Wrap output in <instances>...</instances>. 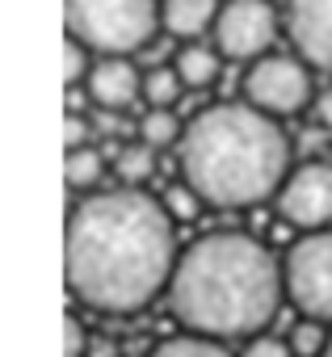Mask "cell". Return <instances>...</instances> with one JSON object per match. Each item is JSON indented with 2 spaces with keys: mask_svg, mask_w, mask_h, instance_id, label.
Here are the masks:
<instances>
[{
  "mask_svg": "<svg viewBox=\"0 0 332 357\" xmlns=\"http://www.w3.org/2000/svg\"><path fill=\"white\" fill-rule=\"evenodd\" d=\"M177 261V219L164 198L139 185L93 190L68 219V286L93 311L130 315L151 307L169 290Z\"/></svg>",
  "mask_w": 332,
  "mask_h": 357,
  "instance_id": "obj_1",
  "label": "cell"
},
{
  "mask_svg": "<svg viewBox=\"0 0 332 357\" xmlns=\"http://www.w3.org/2000/svg\"><path fill=\"white\" fill-rule=\"evenodd\" d=\"M286 298L282 261L244 231H211L181 248L169 282V307L181 328L244 340L265 332Z\"/></svg>",
  "mask_w": 332,
  "mask_h": 357,
  "instance_id": "obj_2",
  "label": "cell"
},
{
  "mask_svg": "<svg viewBox=\"0 0 332 357\" xmlns=\"http://www.w3.org/2000/svg\"><path fill=\"white\" fill-rule=\"evenodd\" d=\"M181 176L206 198V206L240 211L278 198L290 176V139L273 114L248 101L206 105L186 122L177 147Z\"/></svg>",
  "mask_w": 332,
  "mask_h": 357,
  "instance_id": "obj_3",
  "label": "cell"
},
{
  "mask_svg": "<svg viewBox=\"0 0 332 357\" xmlns=\"http://www.w3.org/2000/svg\"><path fill=\"white\" fill-rule=\"evenodd\" d=\"M68 34L93 55H130L160 30V0H63Z\"/></svg>",
  "mask_w": 332,
  "mask_h": 357,
  "instance_id": "obj_4",
  "label": "cell"
},
{
  "mask_svg": "<svg viewBox=\"0 0 332 357\" xmlns=\"http://www.w3.org/2000/svg\"><path fill=\"white\" fill-rule=\"evenodd\" d=\"M311 63L303 55H261L248 63L244 72V101L273 114V118H290L311 109L315 101V80H311Z\"/></svg>",
  "mask_w": 332,
  "mask_h": 357,
  "instance_id": "obj_5",
  "label": "cell"
},
{
  "mask_svg": "<svg viewBox=\"0 0 332 357\" xmlns=\"http://www.w3.org/2000/svg\"><path fill=\"white\" fill-rule=\"evenodd\" d=\"M286 298L315 319L332 324V227L303 231L282 257Z\"/></svg>",
  "mask_w": 332,
  "mask_h": 357,
  "instance_id": "obj_6",
  "label": "cell"
},
{
  "mask_svg": "<svg viewBox=\"0 0 332 357\" xmlns=\"http://www.w3.org/2000/svg\"><path fill=\"white\" fill-rule=\"evenodd\" d=\"M278 26L282 22L269 0H223V13L215 22V47L236 63H252L269 55Z\"/></svg>",
  "mask_w": 332,
  "mask_h": 357,
  "instance_id": "obj_7",
  "label": "cell"
},
{
  "mask_svg": "<svg viewBox=\"0 0 332 357\" xmlns=\"http://www.w3.org/2000/svg\"><path fill=\"white\" fill-rule=\"evenodd\" d=\"M278 215L294 231H324L332 227V164L307 160L290 168V176L278 190Z\"/></svg>",
  "mask_w": 332,
  "mask_h": 357,
  "instance_id": "obj_8",
  "label": "cell"
},
{
  "mask_svg": "<svg viewBox=\"0 0 332 357\" xmlns=\"http://www.w3.org/2000/svg\"><path fill=\"white\" fill-rule=\"evenodd\" d=\"M286 38L315 72H332V0H286Z\"/></svg>",
  "mask_w": 332,
  "mask_h": 357,
  "instance_id": "obj_9",
  "label": "cell"
},
{
  "mask_svg": "<svg viewBox=\"0 0 332 357\" xmlns=\"http://www.w3.org/2000/svg\"><path fill=\"white\" fill-rule=\"evenodd\" d=\"M84 93L97 109H126L135 97H143V72L130 63V55H97L89 80H84Z\"/></svg>",
  "mask_w": 332,
  "mask_h": 357,
  "instance_id": "obj_10",
  "label": "cell"
},
{
  "mask_svg": "<svg viewBox=\"0 0 332 357\" xmlns=\"http://www.w3.org/2000/svg\"><path fill=\"white\" fill-rule=\"evenodd\" d=\"M219 13H223V0H160V30L194 43L202 34H215Z\"/></svg>",
  "mask_w": 332,
  "mask_h": 357,
  "instance_id": "obj_11",
  "label": "cell"
},
{
  "mask_svg": "<svg viewBox=\"0 0 332 357\" xmlns=\"http://www.w3.org/2000/svg\"><path fill=\"white\" fill-rule=\"evenodd\" d=\"M223 51L215 47V43H190V47H181L177 51V59H173V68L181 72V80H186V89H211L219 76H223Z\"/></svg>",
  "mask_w": 332,
  "mask_h": 357,
  "instance_id": "obj_12",
  "label": "cell"
},
{
  "mask_svg": "<svg viewBox=\"0 0 332 357\" xmlns=\"http://www.w3.org/2000/svg\"><path fill=\"white\" fill-rule=\"evenodd\" d=\"M156 151H160V147H151V143H143V139H139V143H122V147L114 151L110 168H114V176H118L122 185H139V190H143L151 176H156V164H160Z\"/></svg>",
  "mask_w": 332,
  "mask_h": 357,
  "instance_id": "obj_13",
  "label": "cell"
},
{
  "mask_svg": "<svg viewBox=\"0 0 332 357\" xmlns=\"http://www.w3.org/2000/svg\"><path fill=\"white\" fill-rule=\"evenodd\" d=\"M105 155L97 147H72L68 151V164H63V176H68V190L76 194H93L101 190V176H105Z\"/></svg>",
  "mask_w": 332,
  "mask_h": 357,
  "instance_id": "obj_14",
  "label": "cell"
},
{
  "mask_svg": "<svg viewBox=\"0 0 332 357\" xmlns=\"http://www.w3.org/2000/svg\"><path fill=\"white\" fill-rule=\"evenodd\" d=\"M190 89H186V80H181V72L169 63V68H151V72H143V101L151 105V109H177V101L186 97Z\"/></svg>",
  "mask_w": 332,
  "mask_h": 357,
  "instance_id": "obj_15",
  "label": "cell"
},
{
  "mask_svg": "<svg viewBox=\"0 0 332 357\" xmlns=\"http://www.w3.org/2000/svg\"><path fill=\"white\" fill-rule=\"evenodd\" d=\"M139 139L151 147H181L186 139V122L177 118V109H151L139 118Z\"/></svg>",
  "mask_w": 332,
  "mask_h": 357,
  "instance_id": "obj_16",
  "label": "cell"
},
{
  "mask_svg": "<svg viewBox=\"0 0 332 357\" xmlns=\"http://www.w3.org/2000/svg\"><path fill=\"white\" fill-rule=\"evenodd\" d=\"M147 357H232L223 349V340L215 336H202V332H181V336H169V340H160Z\"/></svg>",
  "mask_w": 332,
  "mask_h": 357,
  "instance_id": "obj_17",
  "label": "cell"
},
{
  "mask_svg": "<svg viewBox=\"0 0 332 357\" xmlns=\"http://www.w3.org/2000/svg\"><path fill=\"white\" fill-rule=\"evenodd\" d=\"M290 349L299 353V357H324L328 353V344H332V328H328V319H315V315H303L294 328H290Z\"/></svg>",
  "mask_w": 332,
  "mask_h": 357,
  "instance_id": "obj_18",
  "label": "cell"
},
{
  "mask_svg": "<svg viewBox=\"0 0 332 357\" xmlns=\"http://www.w3.org/2000/svg\"><path fill=\"white\" fill-rule=\"evenodd\" d=\"M93 63H97V55H93L80 38L68 34V43H63V84H68V89H84Z\"/></svg>",
  "mask_w": 332,
  "mask_h": 357,
  "instance_id": "obj_19",
  "label": "cell"
},
{
  "mask_svg": "<svg viewBox=\"0 0 332 357\" xmlns=\"http://www.w3.org/2000/svg\"><path fill=\"white\" fill-rule=\"evenodd\" d=\"M164 206H169V215L177 219V223H194L198 215H202V206H206V198L186 181V176H181V181L177 185H169V194H164Z\"/></svg>",
  "mask_w": 332,
  "mask_h": 357,
  "instance_id": "obj_20",
  "label": "cell"
},
{
  "mask_svg": "<svg viewBox=\"0 0 332 357\" xmlns=\"http://www.w3.org/2000/svg\"><path fill=\"white\" fill-rule=\"evenodd\" d=\"M93 353V332L84 324V315L68 311L63 315V357H89Z\"/></svg>",
  "mask_w": 332,
  "mask_h": 357,
  "instance_id": "obj_21",
  "label": "cell"
},
{
  "mask_svg": "<svg viewBox=\"0 0 332 357\" xmlns=\"http://www.w3.org/2000/svg\"><path fill=\"white\" fill-rule=\"evenodd\" d=\"M240 357H299L290 349L286 336H269V332H257V336H244V349Z\"/></svg>",
  "mask_w": 332,
  "mask_h": 357,
  "instance_id": "obj_22",
  "label": "cell"
},
{
  "mask_svg": "<svg viewBox=\"0 0 332 357\" xmlns=\"http://www.w3.org/2000/svg\"><path fill=\"white\" fill-rule=\"evenodd\" d=\"M84 139H89V122H84V114H68V126H63V143H68V151H72V147H89Z\"/></svg>",
  "mask_w": 332,
  "mask_h": 357,
  "instance_id": "obj_23",
  "label": "cell"
},
{
  "mask_svg": "<svg viewBox=\"0 0 332 357\" xmlns=\"http://www.w3.org/2000/svg\"><path fill=\"white\" fill-rule=\"evenodd\" d=\"M311 114H315V122H319L324 130H332V89L315 93V101H311Z\"/></svg>",
  "mask_w": 332,
  "mask_h": 357,
  "instance_id": "obj_24",
  "label": "cell"
},
{
  "mask_svg": "<svg viewBox=\"0 0 332 357\" xmlns=\"http://www.w3.org/2000/svg\"><path fill=\"white\" fill-rule=\"evenodd\" d=\"M324 357H332V344H328V353H324Z\"/></svg>",
  "mask_w": 332,
  "mask_h": 357,
  "instance_id": "obj_25",
  "label": "cell"
}]
</instances>
